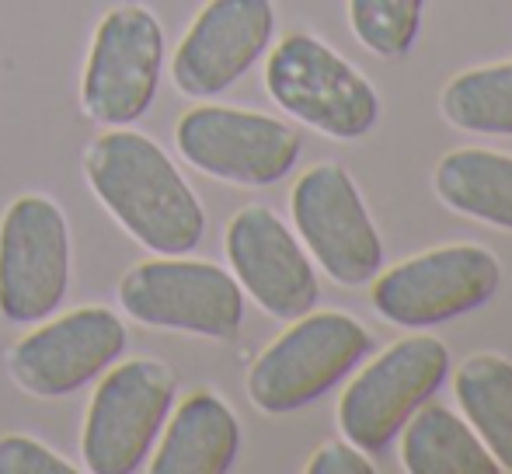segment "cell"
Returning a JSON list of instances; mask_svg holds the SVG:
<instances>
[{
    "label": "cell",
    "instance_id": "cell-1",
    "mask_svg": "<svg viewBox=\"0 0 512 474\" xmlns=\"http://www.w3.org/2000/svg\"><path fill=\"white\" fill-rule=\"evenodd\" d=\"M84 178L108 217L154 255H192L206 237L203 199L171 154L129 126H108L84 150Z\"/></svg>",
    "mask_w": 512,
    "mask_h": 474
},
{
    "label": "cell",
    "instance_id": "cell-2",
    "mask_svg": "<svg viewBox=\"0 0 512 474\" xmlns=\"http://www.w3.org/2000/svg\"><path fill=\"white\" fill-rule=\"evenodd\" d=\"M373 353V335L345 311H307L258 353L248 398L258 412L286 415L314 405Z\"/></svg>",
    "mask_w": 512,
    "mask_h": 474
},
{
    "label": "cell",
    "instance_id": "cell-3",
    "mask_svg": "<svg viewBox=\"0 0 512 474\" xmlns=\"http://www.w3.org/2000/svg\"><path fill=\"white\" fill-rule=\"evenodd\" d=\"M178 401V377L164 359L140 356L108 366L95 380L81 429L84 471L136 474L147 468Z\"/></svg>",
    "mask_w": 512,
    "mask_h": 474
},
{
    "label": "cell",
    "instance_id": "cell-4",
    "mask_svg": "<svg viewBox=\"0 0 512 474\" xmlns=\"http://www.w3.org/2000/svg\"><path fill=\"white\" fill-rule=\"evenodd\" d=\"M126 318L157 332L234 342L244 325V290L223 265L189 255H154L119 279Z\"/></svg>",
    "mask_w": 512,
    "mask_h": 474
},
{
    "label": "cell",
    "instance_id": "cell-5",
    "mask_svg": "<svg viewBox=\"0 0 512 474\" xmlns=\"http://www.w3.org/2000/svg\"><path fill=\"white\" fill-rule=\"evenodd\" d=\"M272 102L331 140H359L380 119V95L349 60L307 32L279 39L265 63Z\"/></svg>",
    "mask_w": 512,
    "mask_h": 474
},
{
    "label": "cell",
    "instance_id": "cell-6",
    "mask_svg": "<svg viewBox=\"0 0 512 474\" xmlns=\"http://www.w3.org/2000/svg\"><path fill=\"white\" fill-rule=\"evenodd\" d=\"M168 39L143 4H115L102 14L81 74V109L98 126H133L154 109Z\"/></svg>",
    "mask_w": 512,
    "mask_h": 474
},
{
    "label": "cell",
    "instance_id": "cell-7",
    "mask_svg": "<svg viewBox=\"0 0 512 474\" xmlns=\"http://www.w3.org/2000/svg\"><path fill=\"white\" fill-rule=\"evenodd\" d=\"M74 276L70 224L42 192L18 196L0 217V318L39 325L60 314Z\"/></svg>",
    "mask_w": 512,
    "mask_h": 474
},
{
    "label": "cell",
    "instance_id": "cell-8",
    "mask_svg": "<svg viewBox=\"0 0 512 474\" xmlns=\"http://www.w3.org/2000/svg\"><path fill=\"white\" fill-rule=\"evenodd\" d=\"M370 300L398 328H436L485 307L499 293L502 265L485 244H439L370 279Z\"/></svg>",
    "mask_w": 512,
    "mask_h": 474
},
{
    "label": "cell",
    "instance_id": "cell-9",
    "mask_svg": "<svg viewBox=\"0 0 512 474\" xmlns=\"http://www.w3.org/2000/svg\"><path fill=\"white\" fill-rule=\"evenodd\" d=\"M450 377V353L432 335H408L387 346L352 377L338 401V429L366 454H384L405 422Z\"/></svg>",
    "mask_w": 512,
    "mask_h": 474
},
{
    "label": "cell",
    "instance_id": "cell-10",
    "mask_svg": "<svg viewBox=\"0 0 512 474\" xmlns=\"http://www.w3.org/2000/svg\"><path fill=\"white\" fill-rule=\"evenodd\" d=\"M175 147L185 164L241 189L283 182L300 161V136L290 122L213 102L178 119Z\"/></svg>",
    "mask_w": 512,
    "mask_h": 474
},
{
    "label": "cell",
    "instance_id": "cell-11",
    "mask_svg": "<svg viewBox=\"0 0 512 474\" xmlns=\"http://www.w3.org/2000/svg\"><path fill=\"white\" fill-rule=\"evenodd\" d=\"M129 349L126 321L112 307L91 304L46 318L7 353V373L25 394L42 401L84 391Z\"/></svg>",
    "mask_w": 512,
    "mask_h": 474
},
{
    "label": "cell",
    "instance_id": "cell-12",
    "mask_svg": "<svg viewBox=\"0 0 512 474\" xmlns=\"http://www.w3.org/2000/svg\"><path fill=\"white\" fill-rule=\"evenodd\" d=\"M290 213L310 262L338 286H363L384 269V241L342 164L307 168L290 192Z\"/></svg>",
    "mask_w": 512,
    "mask_h": 474
},
{
    "label": "cell",
    "instance_id": "cell-13",
    "mask_svg": "<svg viewBox=\"0 0 512 474\" xmlns=\"http://www.w3.org/2000/svg\"><path fill=\"white\" fill-rule=\"evenodd\" d=\"M276 39L272 0H206L171 56V81L185 98L209 102L230 91Z\"/></svg>",
    "mask_w": 512,
    "mask_h": 474
},
{
    "label": "cell",
    "instance_id": "cell-14",
    "mask_svg": "<svg viewBox=\"0 0 512 474\" xmlns=\"http://www.w3.org/2000/svg\"><path fill=\"white\" fill-rule=\"evenodd\" d=\"M223 251L230 276L269 318L293 321L314 311L321 297L314 262L300 237L269 206L255 203L237 210L223 234Z\"/></svg>",
    "mask_w": 512,
    "mask_h": 474
},
{
    "label": "cell",
    "instance_id": "cell-15",
    "mask_svg": "<svg viewBox=\"0 0 512 474\" xmlns=\"http://www.w3.org/2000/svg\"><path fill=\"white\" fill-rule=\"evenodd\" d=\"M237 454H241V422L234 408L213 391H192L171 408L147 471L227 474L237 464Z\"/></svg>",
    "mask_w": 512,
    "mask_h": 474
},
{
    "label": "cell",
    "instance_id": "cell-16",
    "mask_svg": "<svg viewBox=\"0 0 512 474\" xmlns=\"http://www.w3.org/2000/svg\"><path fill=\"white\" fill-rule=\"evenodd\" d=\"M401 468L408 474H499L481 436L453 408L425 401L401 429Z\"/></svg>",
    "mask_w": 512,
    "mask_h": 474
},
{
    "label": "cell",
    "instance_id": "cell-17",
    "mask_svg": "<svg viewBox=\"0 0 512 474\" xmlns=\"http://www.w3.org/2000/svg\"><path fill=\"white\" fill-rule=\"evenodd\" d=\"M436 196L450 210L512 231V154L460 147L439 157Z\"/></svg>",
    "mask_w": 512,
    "mask_h": 474
},
{
    "label": "cell",
    "instance_id": "cell-18",
    "mask_svg": "<svg viewBox=\"0 0 512 474\" xmlns=\"http://www.w3.org/2000/svg\"><path fill=\"white\" fill-rule=\"evenodd\" d=\"M453 394L499 471L512 474V363L495 353L467 356L453 373Z\"/></svg>",
    "mask_w": 512,
    "mask_h": 474
},
{
    "label": "cell",
    "instance_id": "cell-19",
    "mask_svg": "<svg viewBox=\"0 0 512 474\" xmlns=\"http://www.w3.org/2000/svg\"><path fill=\"white\" fill-rule=\"evenodd\" d=\"M439 109L450 126L485 136H512V60L474 67L443 88Z\"/></svg>",
    "mask_w": 512,
    "mask_h": 474
},
{
    "label": "cell",
    "instance_id": "cell-20",
    "mask_svg": "<svg viewBox=\"0 0 512 474\" xmlns=\"http://www.w3.org/2000/svg\"><path fill=\"white\" fill-rule=\"evenodd\" d=\"M425 0H349V25L356 39L384 60H401L415 46Z\"/></svg>",
    "mask_w": 512,
    "mask_h": 474
},
{
    "label": "cell",
    "instance_id": "cell-21",
    "mask_svg": "<svg viewBox=\"0 0 512 474\" xmlns=\"http://www.w3.org/2000/svg\"><path fill=\"white\" fill-rule=\"evenodd\" d=\"M81 468L35 436H0V474H77Z\"/></svg>",
    "mask_w": 512,
    "mask_h": 474
},
{
    "label": "cell",
    "instance_id": "cell-22",
    "mask_svg": "<svg viewBox=\"0 0 512 474\" xmlns=\"http://www.w3.org/2000/svg\"><path fill=\"white\" fill-rule=\"evenodd\" d=\"M307 474H377V464L370 461L366 450H359L349 440L324 443L310 454Z\"/></svg>",
    "mask_w": 512,
    "mask_h": 474
}]
</instances>
